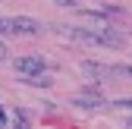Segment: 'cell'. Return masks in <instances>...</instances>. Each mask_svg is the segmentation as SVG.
<instances>
[{
    "mask_svg": "<svg viewBox=\"0 0 132 129\" xmlns=\"http://www.w3.org/2000/svg\"><path fill=\"white\" fill-rule=\"evenodd\" d=\"M69 104H72L76 110H101V107H107V98H104V94H97V88H88V91L72 94Z\"/></svg>",
    "mask_w": 132,
    "mask_h": 129,
    "instance_id": "obj_2",
    "label": "cell"
},
{
    "mask_svg": "<svg viewBox=\"0 0 132 129\" xmlns=\"http://www.w3.org/2000/svg\"><path fill=\"white\" fill-rule=\"evenodd\" d=\"M57 6H76V3H82V0H54Z\"/></svg>",
    "mask_w": 132,
    "mask_h": 129,
    "instance_id": "obj_11",
    "label": "cell"
},
{
    "mask_svg": "<svg viewBox=\"0 0 132 129\" xmlns=\"http://www.w3.org/2000/svg\"><path fill=\"white\" fill-rule=\"evenodd\" d=\"M13 31V19H0V35H10Z\"/></svg>",
    "mask_w": 132,
    "mask_h": 129,
    "instance_id": "obj_9",
    "label": "cell"
},
{
    "mask_svg": "<svg viewBox=\"0 0 132 129\" xmlns=\"http://www.w3.org/2000/svg\"><path fill=\"white\" fill-rule=\"evenodd\" d=\"M101 41H104V47H123V44H126V38L120 35L117 28H110V25L101 28Z\"/></svg>",
    "mask_w": 132,
    "mask_h": 129,
    "instance_id": "obj_7",
    "label": "cell"
},
{
    "mask_svg": "<svg viewBox=\"0 0 132 129\" xmlns=\"http://www.w3.org/2000/svg\"><path fill=\"white\" fill-rule=\"evenodd\" d=\"M57 31H63L69 41L82 44V47H97V44H104L101 41V31H94V28H76V25H60Z\"/></svg>",
    "mask_w": 132,
    "mask_h": 129,
    "instance_id": "obj_1",
    "label": "cell"
},
{
    "mask_svg": "<svg viewBox=\"0 0 132 129\" xmlns=\"http://www.w3.org/2000/svg\"><path fill=\"white\" fill-rule=\"evenodd\" d=\"M13 31H19V35H38L41 22L31 19V16H16V19H13Z\"/></svg>",
    "mask_w": 132,
    "mask_h": 129,
    "instance_id": "obj_5",
    "label": "cell"
},
{
    "mask_svg": "<svg viewBox=\"0 0 132 129\" xmlns=\"http://www.w3.org/2000/svg\"><path fill=\"white\" fill-rule=\"evenodd\" d=\"M13 66H16L19 76H35V72H44V69H47V63H44L38 54H25V57H16Z\"/></svg>",
    "mask_w": 132,
    "mask_h": 129,
    "instance_id": "obj_3",
    "label": "cell"
},
{
    "mask_svg": "<svg viewBox=\"0 0 132 129\" xmlns=\"http://www.w3.org/2000/svg\"><path fill=\"white\" fill-rule=\"evenodd\" d=\"M126 126H129V129H132V120H126Z\"/></svg>",
    "mask_w": 132,
    "mask_h": 129,
    "instance_id": "obj_13",
    "label": "cell"
},
{
    "mask_svg": "<svg viewBox=\"0 0 132 129\" xmlns=\"http://www.w3.org/2000/svg\"><path fill=\"white\" fill-rule=\"evenodd\" d=\"M19 79H22L25 85H38V88H51L54 85V76L47 72V69L44 72H35V76H19Z\"/></svg>",
    "mask_w": 132,
    "mask_h": 129,
    "instance_id": "obj_6",
    "label": "cell"
},
{
    "mask_svg": "<svg viewBox=\"0 0 132 129\" xmlns=\"http://www.w3.org/2000/svg\"><path fill=\"white\" fill-rule=\"evenodd\" d=\"M113 107H117V110H132V98H123V101H117Z\"/></svg>",
    "mask_w": 132,
    "mask_h": 129,
    "instance_id": "obj_10",
    "label": "cell"
},
{
    "mask_svg": "<svg viewBox=\"0 0 132 129\" xmlns=\"http://www.w3.org/2000/svg\"><path fill=\"white\" fill-rule=\"evenodd\" d=\"M113 76H120V79H129V82H132V63H123V66H113Z\"/></svg>",
    "mask_w": 132,
    "mask_h": 129,
    "instance_id": "obj_8",
    "label": "cell"
},
{
    "mask_svg": "<svg viewBox=\"0 0 132 129\" xmlns=\"http://www.w3.org/2000/svg\"><path fill=\"white\" fill-rule=\"evenodd\" d=\"M6 57H10V51H6V44L0 41V60H6Z\"/></svg>",
    "mask_w": 132,
    "mask_h": 129,
    "instance_id": "obj_12",
    "label": "cell"
},
{
    "mask_svg": "<svg viewBox=\"0 0 132 129\" xmlns=\"http://www.w3.org/2000/svg\"><path fill=\"white\" fill-rule=\"evenodd\" d=\"M79 69L85 76H94V79H113V66H104V63H91V60H82Z\"/></svg>",
    "mask_w": 132,
    "mask_h": 129,
    "instance_id": "obj_4",
    "label": "cell"
}]
</instances>
